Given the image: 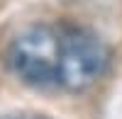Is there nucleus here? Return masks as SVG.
Returning <instances> with one entry per match:
<instances>
[{"label":"nucleus","instance_id":"obj_1","mask_svg":"<svg viewBox=\"0 0 122 119\" xmlns=\"http://www.w3.org/2000/svg\"><path fill=\"white\" fill-rule=\"evenodd\" d=\"M107 51L103 41L88 29L68 27L59 32V68L56 83L68 90H83L103 75Z\"/></svg>","mask_w":122,"mask_h":119},{"label":"nucleus","instance_id":"obj_2","mask_svg":"<svg viewBox=\"0 0 122 119\" xmlns=\"http://www.w3.org/2000/svg\"><path fill=\"white\" fill-rule=\"evenodd\" d=\"M10 66L29 85L56 83L59 32L51 27H29L10 46Z\"/></svg>","mask_w":122,"mask_h":119}]
</instances>
